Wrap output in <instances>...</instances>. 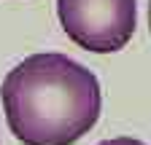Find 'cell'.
<instances>
[{
  "label": "cell",
  "instance_id": "obj_1",
  "mask_svg": "<svg viewBox=\"0 0 151 145\" xmlns=\"http://www.w3.org/2000/svg\"><path fill=\"white\" fill-rule=\"evenodd\" d=\"M11 134L24 145H73L100 118V83L65 54H32L0 86Z\"/></svg>",
  "mask_w": 151,
  "mask_h": 145
},
{
  "label": "cell",
  "instance_id": "obj_2",
  "mask_svg": "<svg viewBox=\"0 0 151 145\" xmlns=\"http://www.w3.org/2000/svg\"><path fill=\"white\" fill-rule=\"evenodd\" d=\"M57 16L73 43L94 54L127 46L135 32V0H57Z\"/></svg>",
  "mask_w": 151,
  "mask_h": 145
},
{
  "label": "cell",
  "instance_id": "obj_3",
  "mask_svg": "<svg viewBox=\"0 0 151 145\" xmlns=\"http://www.w3.org/2000/svg\"><path fill=\"white\" fill-rule=\"evenodd\" d=\"M97 145H146V142H140L135 137H113V140H103Z\"/></svg>",
  "mask_w": 151,
  "mask_h": 145
},
{
  "label": "cell",
  "instance_id": "obj_4",
  "mask_svg": "<svg viewBox=\"0 0 151 145\" xmlns=\"http://www.w3.org/2000/svg\"><path fill=\"white\" fill-rule=\"evenodd\" d=\"M148 22H151V0H148Z\"/></svg>",
  "mask_w": 151,
  "mask_h": 145
}]
</instances>
